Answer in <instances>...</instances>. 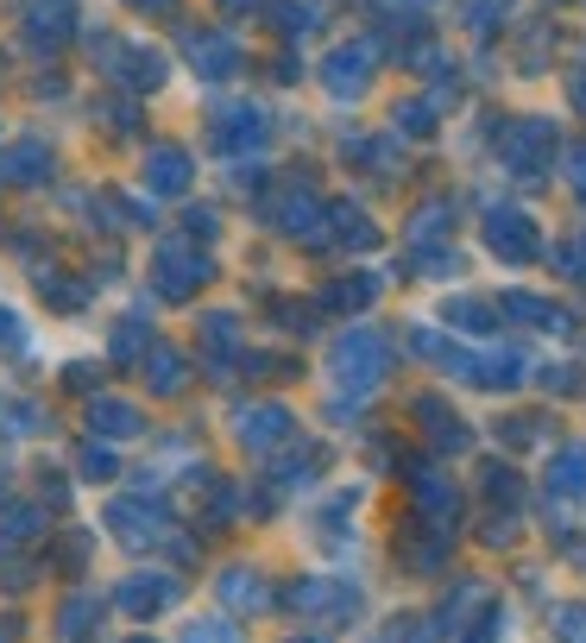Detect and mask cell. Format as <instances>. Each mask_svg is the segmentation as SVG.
Returning a JSON list of instances; mask_svg holds the SVG:
<instances>
[{
  "label": "cell",
  "instance_id": "1",
  "mask_svg": "<svg viewBox=\"0 0 586 643\" xmlns=\"http://www.w3.org/2000/svg\"><path fill=\"white\" fill-rule=\"evenodd\" d=\"M189 643H240V638H233V624H208V631L196 624V631H189Z\"/></svg>",
  "mask_w": 586,
  "mask_h": 643
}]
</instances>
